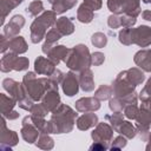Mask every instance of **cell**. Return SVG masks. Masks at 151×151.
<instances>
[{
  "label": "cell",
  "instance_id": "1",
  "mask_svg": "<svg viewBox=\"0 0 151 151\" xmlns=\"http://www.w3.org/2000/svg\"><path fill=\"white\" fill-rule=\"evenodd\" d=\"M77 118L78 113L71 106L66 104H60L53 112H51L47 133L60 134L72 132Z\"/></svg>",
  "mask_w": 151,
  "mask_h": 151
},
{
  "label": "cell",
  "instance_id": "2",
  "mask_svg": "<svg viewBox=\"0 0 151 151\" xmlns=\"http://www.w3.org/2000/svg\"><path fill=\"white\" fill-rule=\"evenodd\" d=\"M22 84L26 88L27 94L34 100L40 101L47 90H58V83L51 80L48 77H37L35 72H27L22 77Z\"/></svg>",
  "mask_w": 151,
  "mask_h": 151
},
{
  "label": "cell",
  "instance_id": "3",
  "mask_svg": "<svg viewBox=\"0 0 151 151\" xmlns=\"http://www.w3.org/2000/svg\"><path fill=\"white\" fill-rule=\"evenodd\" d=\"M65 65L73 72H81L90 68L91 65V53L85 44H78L68 50L67 57L65 59Z\"/></svg>",
  "mask_w": 151,
  "mask_h": 151
},
{
  "label": "cell",
  "instance_id": "4",
  "mask_svg": "<svg viewBox=\"0 0 151 151\" xmlns=\"http://www.w3.org/2000/svg\"><path fill=\"white\" fill-rule=\"evenodd\" d=\"M57 21V13L54 11H44L38 15L29 26V38L33 44L42 41L46 37L47 29L53 27Z\"/></svg>",
  "mask_w": 151,
  "mask_h": 151
},
{
  "label": "cell",
  "instance_id": "5",
  "mask_svg": "<svg viewBox=\"0 0 151 151\" xmlns=\"http://www.w3.org/2000/svg\"><path fill=\"white\" fill-rule=\"evenodd\" d=\"M111 86H112L113 96H116V97H126V96L136 92V87H137L134 84H132L127 79L124 71L118 73L116 79L112 81Z\"/></svg>",
  "mask_w": 151,
  "mask_h": 151
},
{
  "label": "cell",
  "instance_id": "6",
  "mask_svg": "<svg viewBox=\"0 0 151 151\" xmlns=\"http://www.w3.org/2000/svg\"><path fill=\"white\" fill-rule=\"evenodd\" d=\"M113 127L106 122V123H98L94 129L92 130L91 132V138L93 142H98V143H101L106 146L110 147V144L113 139Z\"/></svg>",
  "mask_w": 151,
  "mask_h": 151
},
{
  "label": "cell",
  "instance_id": "7",
  "mask_svg": "<svg viewBox=\"0 0 151 151\" xmlns=\"http://www.w3.org/2000/svg\"><path fill=\"white\" fill-rule=\"evenodd\" d=\"M6 118H1V133H0V149L2 151H7L15 146L19 142L18 133L13 130H9L6 125Z\"/></svg>",
  "mask_w": 151,
  "mask_h": 151
},
{
  "label": "cell",
  "instance_id": "8",
  "mask_svg": "<svg viewBox=\"0 0 151 151\" xmlns=\"http://www.w3.org/2000/svg\"><path fill=\"white\" fill-rule=\"evenodd\" d=\"M132 44L139 47H147L151 45V27L147 25H140L138 27H131Z\"/></svg>",
  "mask_w": 151,
  "mask_h": 151
},
{
  "label": "cell",
  "instance_id": "9",
  "mask_svg": "<svg viewBox=\"0 0 151 151\" xmlns=\"http://www.w3.org/2000/svg\"><path fill=\"white\" fill-rule=\"evenodd\" d=\"M2 87L4 90L11 96L13 97L17 103H19L20 100L25 99L26 97H28L27 92H26V88L24 86L22 83H19L12 78H5L2 80Z\"/></svg>",
  "mask_w": 151,
  "mask_h": 151
},
{
  "label": "cell",
  "instance_id": "10",
  "mask_svg": "<svg viewBox=\"0 0 151 151\" xmlns=\"http://www.w3.org/2000/svg\"><path fill=\"white\" fill-rule=\"evenodd\" d=\"M15 105H18L17 100L7 96L5 93H0V106H1V116L7 120H15L19 118V112L14 110Z\"/></svg>",
  "mask_w": 151,
  "mask_h": 151
},
{
  "label": "cell",
  "instance_id": "11",
  "mask_svg": "<svg viewBox=\"0 0 151 151\" xmlns=\"http://www.w3.org/2000/svg\"><path fill=\"white\" fill-rule=\"evenodd\" d=\"M20 134L22 137V139L27 143V144H35L40 131L34 126V124L32 123V118L31 114L24 117L22 122H21V129H20Z\"/></svg>",
  "mask_w": 151,
  "mask_h": 151
},
{
  "label": "cell",
  "instance_id": "12",
  "mask_svg": "<svg viewBox=\"0 0 151 151\" xmlns=\"http://www.w3.org/2000/svg\"><path fill=\"white\" fill-rule=\"evenodd\" d=\"M79 88H80V85H79L78 74L77 72H73L70 70L67 73L64 74V78L61 81V90L67 97H73L78 93Z\"/></svg>",
  "mask_w": 151,
  "mask_h": 151
},
{
  "label": "cell",
  "instance_id": "13",
  "mask_svg": "<svg viewBox=\"0 0 151 151\" xmlns=\"http://www.w3.org/2000/svg\"><path fill=\"white\" fill-rule=\"evenodd\" d=\"M25 22H26V20L21 14H15L9 19V21L6 25H4L2 33L8 39H12L14 37L19 35V33H20L21 28L24 27Z\"/></svg>",
  "mask_w": 151,
  "mask_h": 151
},
{
  "label": "cell",
  "instance_id": "14",
  "mask_svg": "<svg viewBox=\"0 0 151 151\" xmlns=\"http://www.w3.org/2000/svg\"><path fill=\"white\" fill-rule=\"evenodd\" d=\"M55 66L57 65L50 58H46V57H42V55H39L34 60V72L39 76L50 77L54 72V70L57 68Z\"/></svg>",
  "mask_w": 151,
  "mask_h": 151
},
{
  "label": "cell",
  "instance_id": "15",
  "mask_svg": "<svg viewBox=\"0 0 151 151\" xmlns=\"http://www.w3.org/2000/svg\"><path fill=\"white\" fill-rule=\"evenodd\" d=\"M76 110L78 112H96L100 109V100L93 97H83L79 98L76 103Z\"/></svg>",
  "mask_w": 151,
  "mask_h": 151
},
{
  "label": "cell",
  "instance_id": "16",
  "mask_svg": "<svg viewBox=\"0 0 151 151\" xmlns=\"http://www.w3.org/2000/svg\"><path fill=\"white\" fill-rule=\"evenodd\" d=\"M40 103L44 105V107L50 113L53 112L61 104V99H60V96H59L58 90H47L45 92V94L42 96Z\"/></svg>",
  "mask_w": 151,
  "mask_h": 151
},
{
  "label": "cell",
  "instance_id": "17",
  "mask_svg": "<svg viewBox=\"0 0 151 151\" xmlns=\"http://www.w3.org/2000/svg\"><path fill=\"white\" fill-rule=\"evenodd\" d=\"M133 61L140 70L151 73V48H143L136 52Z\"/></svg>",
  "mask_w": 151,
  "mask_h": 151
},
{
  "label": "cell",
  "instance_id": "18",
  "mask_svg": "<svg viewBox=\"0 0 151 151\" xmlns=\"http://www.w3.org/2000/svg\"><path fill=\"white\" fill-rule=\"evenodd\" d=\"M99 123L98 116L94 112H84L76 120V126L80 131H86L91 127H94Z\"/></svg>",
  "mask_w": 151,
  "mask_h": 151
},
{
  "label": "cell",
  "instance_id": "19",
  "mask_svg": "<svg viewBox=\"0 0 151 151\" xmlns=\"http://www.w3.org/2000/svg\"><path fill=\"white\" fill-rule=\"evenodd\" d=\"M64 35L53 26V27H51L48 31H47V33H46V37H45V42L42 44V47H41V51H42V53H45V54H47L48 53V51L53 47V46H55L57 45V41L58 40H60L61 38H63Z\"/></svg>",
  "mask_w": 151,
  "mask_h": 151
},
{
  "label": "cell",
  "instance_id": "20",
  "mask_svg": "<svg viewBox=\"0 0 151 151\" xmlns=\"http://www.w3.org/2000/svg\"><path fill=\"white\" fill-rule=\"evenodd\" d=\"M79 85L80 88L84 92H91L94 90V79H93V72L91 68H86L78 73Z\"/></svg>",
  "mask_w": 151,
  "mask_h": 151
},
{
  "label": "cell",
  "instance_id": "21",
  "mask_svg": "<svg viewBox=\"0 0 151 151\" xmlns=\"http://www.w3.org/2000/svg\"><path fill=\"white\" fill-rule=\"evenodd\" d=\"M68 50H70V48H67V47L64 46V45H55V46H53V47L48 51V53H47L46 55H47V58H50L55 65H58L60 61H65V59H66V57H67V53H68Z\"/></svg>",
  "mask_w": 151,
  "mask_h": 151
},
{
  "label": "cell",
  "instance_id": "22",
  "mask_svg": "<svg viewBox=\"0 0 151 151\" xmlns=\"http://www.w3.org/2000/svg\"><path fill=\"white\" fill-rule=\"evenodd\" d=\"M54 27L63 34V35H70L74 32V24L72 18L67 17H60L57 18V21L54 24Z\"/></svg>",
  "mask_w": 151,
  "mask_h": 151
},
{
  "label": "cell",
  "instance_id": "23",
  "mask_svg": "<svg viewBox=\"0 0 151 151\" xmlns=\"http://www.w3.org/2000/svg\"><path fill=\"white\" fill-rule=\"evenodd\" d=\"M28 50V45L24 37L17 35L12 39H9V50L11 52H14L17 54H24Z\"/></svg>",
  "mask_w": 151,
  "mask_h": 151
},
{
  "label": "cell",
  "instance_id": "24",
  "mask_svg": "<svg viewBox=\"0 0 151 151\" xmlns=\"http://www.w3.org/2000/svg\"><path fill=\"white\" fill-rule=\"evenodd\" d=\"M122 12L125 13V14H130V15L137 18L142 13L140 0H123Z\"/></svg>",
  "mask_w": 151,
  "mask_h": 151
},
{
  "label": "cell",
  "instance_id": "25",
  "mask_svg": "<svg viewBox=\"0 0 151 151\" xmlns=\"http://www.w3.org/2000/svg\"><path fill=\"white\" fill-rule=\"evenodd\" d=\"M19 54L14 52H6L2 54V58L0 60V70L4 73H8L9 71H13V66L15 63V59L18 58Z\"/></svg>",
  "mask_w": 151,
  "mask_h": 151
},
{
  "label": "cell",
  "instance_id": "26",
  "mask_svg": "<svg viewBox=\"0 0 151 151\" xmlns=\"http://www.w3.org/2000/svg\"><path fill=\"white\" fill-rule=\"evenodd\" d=\"M124 72H125V76L127 77V79H129L132 84H134L136 86L143 84L144 80H145L144 71L140 70L139 67H131V68H129V70H125Z\"/></svg>",
  "mask_w": 151,
  "mask_h": 151
},
{
  "label": "cell",
  "instance_id": "27",
  "mask_svg": "<svg viewBox=\"0 0 151 151\" xmlns=\"http://www.w3.org/2000/svg\"><path fill=\"white\" fill-rule=\"evenodd\" d=\"M94 18V11H92L84 2L77 9V19L81 24H90Z\"/></svg>",
  "mask_w": 151,
  "mask_h": 151
},
{
  "label": "cell",
  "instance_id": "28",
  "mask_svg": "<svg viewBox=\"0 0 151 151\" xmlns=\"http://www.w3.org/2000/svg\"><path fill=\"white\" fill-rule=\"evenodd\" d=\"M119 134H123L127 139H132L137 136V129L136 125H133L130 120H123V123L119 125L118 130L116 131Z\"/></svg>",
  "mask_w": 151,
  "mask_h": 151
},
{
  "label": "cell",
  "instance_id": "29",
  "mask_svg": "<svg viewBox=\"0 0 151 151\" xmlns=\"http://www.w3.org/2000/svg\"><path fill=\"white\" fill-rule=\"evenodd\" d=\"M17 6H19V4L17 2V0H0V12H1V18H0L1 20H0V24H1V26H4L6 17H7Z\"/></svg>",
  "mask_w": 151,
  "mask_h": 151
},
{
  "label": "cell",
  "instance_id": "30",
  "mask_svg": "<svg viewBox=\"0 0 151 151\" xmlns=\"http://www.w3.org/2000/svg\"><path fill=\"white\" fill-rule=\"evenodd\" d=\"M78 0H57L52 5V11H54L57 14H63L71 8H73L77 5Z\"/></svg>",
  "mask_w": 151,
  "mask_h": 151
},
{
  "label": "cell",
  "instance_id": "31",
  "mask_svg": "<svg viewBox=\"0 0 151 151\" xmlns=\"http://www.w3.org/2000/svg\"><path fill=\"white\" fill-rule=\"evenodd\" d=\"M35 146L42 150H52L54 146V139L50 136V133H40L35 142Z\"/></svg>",
  "mask_w": 151,
  "mask_h": 151
},
{
  "label": "cell",
  "instance_id": "32",
  "mask_svg": "<svg viewBox=\"0 0 151 151\" xmlns=\"http://www.w3.org/2000/svg\"><path fill=\"white\" fill-rule=\"evenodd\" d=\"M112 96H113L112 86H111V85H107V84L100 85V86L94 91V97H96L97 99H99L100 101L109 100Z\"/></svg>",
  "mask_w": 151,
  "mask_h": 151
},
{
  "label": "cell",
  "instance_id": "33",
  "mask_svg": "<svg viewBox=\"0 0 151 151\" xmlns=\"http://www.w3.org/2000/svg\"><path fill=\"white\" fill-rule=\"evenodd\" d=\"M105 120L113 127V130L116 132L118 130L119 125L124 120V114H123V112H112L111 114H106L105 116Z\"/></svg>",
  "mask_w": 151,
  "mask_h": 151
},
{
  "label": "cell",
  "instance_id": "34",
  "mask_svg": "<svg viewBox=\"0 0 151 151\" xmlns=\"http://www.w3.org/2000/svg\"><path fill=\"white\" fill-rule=\"evenodd\" d=\"M26 12L28 13V15L37 18L38 15H40L44 12V4L40 0H33L29 2V5L26 7Z\"/></svg>",
  "mask_w": 151,
  "mask_h": 151
},
{
  "label": "cell",
  "instance_id": "35",
  "mask_svg": "<svg viewBox=\"0 0 151 151\" xmlns=\"http://www.w3.org/2000/svg\"><path fill=\"white\" fill-rule=\"evenodd\" d=\"M91 44L94 46V47H98V48H103L107 45V37L105 33L103 32H96L92 34L91 37Z\"/></svg>",
  "mask_w": 151,
  "mask_h": 151
},
{
  "label": "cell",
  "instance_id": "36",
  "mask_svg": "<svg viewBox=\"0 0 151 151\" xmlns=\"http://www.w3.org/2000/svg\"><path fill=\"white\" fill-rule=\"evenodd\" d=\"M118 40L120 44L125 46L132 45V38H131V27H123L118 32Z\"/></svg>",
  "mask_w": 151,
  "mask_h": 151
},
{
  "label": "cell",
  "instance_id": "37",
  "mask_svg": "<svg viewBox=\"0 0 151 151\" xmlns=\"http://www.w3.org/2000/svg\"><path fill=\"white\" fill-rule=\"evenodd\" d=\"M126 144H127V138H126V137H124L123 134H119V136H117L116 138H113V139H112V142H111V144H110L109 150L118 151V150L124 149V147L126 146Z\"/></svg>",
  "mask_w": 151,
  "mask_h": 151
},
{
  "label": "cell",
  "instance_id": "38",
  "mask_svg": "<svg viewBox=\"0 0 151 151\" xmlns=\"http://www.w3.org/2000/svg\"><path fill=\"white\" fill-rule=\"evenodd\" d=\"M139 112V107L137 104H129L125 106V109L123 110V114L125 118H127L129 120H133L136 119L137 114Z\"/></svg>",
  "mask_w": 151,
  "mask_h": 151
},
{
  "label": "cell",
  "instance_id": "39",
  "mask_svg": "<svg viewBox=\"0 0 151 151\" xmlns=\"http://www.w3.org/2000/svg\"><path fill=\"white\" fill-rule=\"evenodd\" d=\"M28 66H29V60L28 58L26 57H19L15 59V63H14V66H13V71H26L28 70Z\"/></svg>",
  "mask_w": 151,
  "mask_h": 151
},
{
  "label": "cell",
  "instance_id": "40",
  "mask_svg": "<svg viewBox=\"0 0 151 151\" xmlns=\"http://www.w3.org/2000/svg\"><path fill=\"white\" fill-rule=\"evenodd\" d=\"M32 116H37V117H45L47 113H50L41 103H38V104H33V106L31 107V110L28 111Z\"/></svg>",
  "mask_w": 151,
  "mask_h": 151
},
{
  "label": "cell",
  "instance_id": "41",
  "mask_svg": "<svg viewBox=\"0 0 151 151\" xmlns=\"http://www.w3.org/2000/svg\"><path fill=\"white\" fill-rule=\"evenodd\" d=\"M122 5L123 0H107V8L113 14H123Z\"/></svg>",
  "mask_w": 151,
  "mask_h": 151
},
{
  "label": "cell",
  "instance_id": "42",
  "mask_svg": "<svg viewBox=\"0 0 151 151\" xmlns=\"http://www.w3.org/2000/svg\"><path fill=\"white\" fill-rule=\"evenodd\" d=\"M137 22V18L130 14H120V26L122 27H133Z\"/></svg>",
  "mask_w": 151,
  "mask_h": 151
},
{
  "label": "cell",
  "instance_id": "43",
  "mask_svg": "<svg viewBox=\"0 0 151 151\" xmlns=\"http://www.w3.org/2000/svg\"><path fill=\"white\" fill-rule=\"evenodd\" d=\"M105 61V54L97 51L91 53V65L92 66H100Z\"/></svg>",
  "mask_w": 151,
  "mask_h": 151
},
{
  "label": "cell",
  "instance_id": "44",
  "mask_svg": "<svg viewBox=\"0 0 151 151\" xmlns=\"http://www.w3.org/2000/svg\"><path fill=\"white\" fill-rule=\"evenodd\" d=\"M107 25L112 29H116V28L122 27L120 26V14H113L112 13L111 15H109V18H107Z\"/></svg>",
  "mask_w": 151,
  "mask_h": 151
},
{
  "label": "cell",
  "instance_id": "45",
  "mask_svg": "<svg viewBox=\"0 0 151 151\" xmlns=\"http://www.w3.org/2000/svg\"><path fill=\"white\" fill-rule=\"evenodd\" d=\"M146 96H151V77L146 80L144 87L140 90V92L138 93V99L143 98V97H146Z\"/></svg>",
  "mask_w": 151,
  "mask_h": 151
},
{
  "label": "cell",
  "instance_id": "46",
  "mask_svg": "<svg viewBox=\"0 0 151 151\" xmlns=\"http://www.w3.org/2000/svg\"><path fill=\"white\" fill-rule=\"evenodd\" d=\"M86 6H88L92 11H99L103 6V1L101 0H84L83 1Z\"/></svg>",
  "mask_w": 151,
  "mask_h": 151
},
{
  "label": "cell",
  "instance_id": "47",
  "mask_svg": "<svg viewBox=\"0 0 151 151\" xmlns=\"http://www.w3.org/2000/svg\"><path fill=\"white\" fill-rule=\"evenodd\" d=\"M7 50H9V39L2 33L0 35V52L4 54Z\"/></svg>",
  "mask_w": 151,
  "mask_h": 151
},
{
  "label": "cell",
  "instance_id": "48",
  "mask_svg": "<svg viewBox=\"0 0 151 151\" xmlns=\"http://www.w3.org/2000/svg\"><path fill=\"white\" fill-rule=\"evenodd\" d=\"M64 74L65 73H63L60 70H58V68H55L54 70V72L48 77L51 80H53V81H55V83H58V84H61V81H63V78H64Z\"/></svg>",
  "mask_w": 151,
  "mask_h": 151
},
{
  "label": "cell",
  "instance_id": "49",
  "mask_svg": "<svg viewBox=\"0 0 151 151\" xmlns=\"http://www.w3.org/2000/svg\"><path fill=\"white\" fill-rule=\"evenodd\" d=\"M90 150L91 151H105V150H109V146L101 144V143H98V142H93V144L90 146Z\"/></svg>",
  "mask_w": 151,
  "mask_h": 151
},
{
  "label": "cell",
  "instance_id": "50",
  "mask_svg": "<svg viewBox=\"0 0 151 151\" xmlns=\"http://www.w3.org/2000/svg\"><path fill=\"white\" fill-rule=\"evenodd\" d=\"M142 18L146 21H151V9H145L142 12Z\"/></svg>",
  "mask_w": 151,
  "mask_h": 151
},
{
  "label": "cell",
  "instance_id": "51",
  "mask_svg": "<svg viewBox=\"0 0 151 151\" xmlns=\"http://www.w3.org/2000/svg\"><path fill=\"white\" fill-rule=\"evenodd\" d=\"M147 144H146V146H145V149L147 150V151H151V132H150V134H149V137H147Z\"/></svg>",
  "mask_w": 151,
  "mask_h": 151
},
{
  "label": "cell",
  "instance_id": "52",
  "mask_svg": "<svg viewBox=\"0 0 151 151\" xmlns=\"http://www.w3.org/2000/svg\"><path fill=\"white\" fill-rule=\"evenodd\" d=\"M142 1H143L144 4H150V5H151V0H142Z\"/></svg>",
  "mask_w": 151,
  "mask_h": 151
},
{
  "label": "cell",
  "instance_id": "53",
  "mask_svg": "<svg viewBox=\"0 0 151 151\" xmlns=\"http://www.w3.org/2000/svg\"><path fill=\"white\" fill-rule=\"evenodd\" d=\"M47 1H48V2L51 4V5H53V4H54V2L57 1V0H47Z\"/></svg>",
  "mask_w": 151,
  "mask_h": 151
}]
</instances>
